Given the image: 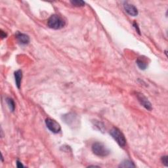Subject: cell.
<instances>
[{"instance_id": "8fae6325", "label": "cell", "mask_w": 168, "mask_h": 168, "mask_svg": "<svg viewBox=\"0 0 168 168\" xmlns=\"http://www.w3.org/2000/svg\"><path fill=\"white\" fill-rule=\"evenodd\" d=\"M6 101H7L8 106L9 107L11 111L12 112H13L15 109V104L14 101L11 98H7L6 99Z\"/></svg>"}, {"instance_id": "5bb4252c", "label": "cell", "mask_w": 168, "mask_h": 168, "mask_svg": "<svg viewBox=\"0 0 168 168\" xmlns=\"http://www.w3.org/2000/svg\"><path fill=\"white\" fill-rule=\"evenodd\" d=\"M161 161H162V163L166 166H167V156H163L161 157Z\"/></svg>"}, {"instance_id": "5b68a950", "label": "cell", "mask_w": 168, "mask_h": 168, "mask_svg": "<svg viewBox=\"0 0 168 168\" xmlns=\"http://www.w3.org/2000/svg\"><path fill=\"white\" fill-rule=\"evenodd\" d=\"M136 96H137V98L139 102H140V104L143 106H144L146 109H147L148 111H151L152 109V106L151 103L149 101H148V99L146 97V96L143 94L140 93H137Z\"/></svg>"}, {"instance_id": "7a4b0ae2", "label": "cell", "mask_w": 168, "mask_h": 168, "mask_svg": "<svg viewBox=\"0 0 168 168\" xmlns=\"http://www.w3.org/2000/svg\"><path fill=\"white\" fill-rule=\"evenodd\" d=\"M91 149L93 154L99 157H106L111 153L108 148L101 142L94 143L91 146Z\"/></svg>"}, {"instance_id": "2e32d148", "label": "cell", "mask_w": 168, "mask_h": 168, "mask_svg": "<svg viewBox=\"0 0 168 168\" xmlns=\"http://www.w3.org/2000/svg\"><path fill=\"white\" fill-rule=\"evenodd\" d=\"M1 36L2 37V38H4V37H6V36H7V34H6L5 32H3V31H1Z\"/></svg>"}, {"instance_id": "277c9868", "label": "cell", "mask_w": 168, "mask_h": 168, "mask_svg": "<svg viewBox=\"0 0 168 168\" xmlns=\"http://www.w3.org/2000/svg\"><path fill=\"white\" fill-rule=\"evenodd\" d=\"M46 125L49 130L53 133H58L61 130V127L59 123L51 118L46 120Z\"/></svg>"}, {"instance_id": "9c48e42d", "label": "cell", "mask_w": 168, "mask_h": 168, "mask_svg": "<svg viewBox=\"0 0 168 168\" xmlns=\"http://www.w3.org/2000/svg\"><path fill=\"white\" fill-rule=\"evenodd\" d=\"M15 83L16 86L18 89H20L21 86V82H22V70H18L15 72Z\"/></svg>"}, {"instance_id": "8992f818", "label": "cell", "mask_w": 168, "mask_h": 168, "mask_svg": "<svg viewBox=\"0 0 168 168\" xmlns=\"http://www.w3.org/2000/svg\"><path fill=\"white\" fill-rule=\"evenodd\" d=\"M124 7L126 12L128 15L132 17H136L138 15L139 12L137 7L135 5L130 3L127 2H125L124 3Z\"/></svg>"}, {"instance_id": "6da1fadb", "label": "cell", "mask_w": 168, "mask_h": 168, "mask_svg": "<svg viewBox=\"0 0 168 168\" xmlns=\"http://www.w3.org/2000/svg\"><path fill=\"white\" fill-rule=\"evenodd\" d=\"M65 24L66 22L63 18L57 15H51L47 21L48 27L53 30H60L64 27Z\"/></svg>"}, {"instance_id": "ba28073f", "label": "cell", "mask_w": 168, "mask_h": 168, "mask_svg": "<svg viewBox=\"0 0 168 168\" xmlns=\"http://www.w3.org/2000/svg\"><path fill=\"white\" fill-rule=\"evenodd\" d=\"M16 38L17 41L22 45L28 44L30 42V37L27 34L20 33V32H18L16 34Z\"/></svg>"}, {"instance_id": "7c38bea8", "label": "cell", "mask_w": 168, "mask_h": 168, "mask_svg": "<svg viewBox=\"0 0 168 168\" xmlns=\"http://www.w3.org/2000/svg\"><path fill=\"white\" fill-rule=\"evenodd\" d=\"M70 3H72V5L75 6V7H83L85 5V2L83 1H81V0H73V1H70Z\"/></svg>"}, {"instance_id": "30bf717a", "label": "cell", "mask_w": 168, "mask_h": 168, "mask_svg": "<svg viewBox=\"0 0 168 168\" xmlns=\"http://www.w3.org/2000/svg\"><path fill=\"white\" fill-rule=\"evenodd\" d=\"M119 167H135V165L134 164L133 161L129 160H125L120 164Z\"/></svg>"}, {"instance_id": "52a82bcc", "label": "cell", "mask_w": 168, "mask_h": 168, "mask_svg": "<svg viewBox=\"0 0 168 168\" xmlns=\"http://www.w3.org/2000/svg\"><path fill=\"white\" fill-rule=\"evenodd\" d=\"M137 64L141 70H146L148 66V58L145 56L139 57L137 60Z\"/></svg>"}, {"instance_id": "4fadbf2b", "label": "cell", "mask_w": 168, "mask_h": 168, "mask_svg": "<svg viewBox=\"0 0 168 168\" xmlns=\"http://www.w3.org/2000/svg\"><path fill=\"white\" fill-rule=\"evenodd\" d=\"M133 27L135 28V30H136V31L138 32V34L141 35V32H140V29L139 28V26H138V24L136 22H133Z\"/></svg>"}, {"instance_id": "9a60e30c", "label": "cell", "mask_w": 168, "mask_h": 168, "mask_svg": "<svg viewBox=\"0 0 168 168\" xmlns=\"http://www.w3.org/2000/svg\"><path fill=\"white\" fill-rule=\"evenodd\" d=\"M17 167H24V166L22 165V164L21 162L20 161L17 160Z\"/></svg>"}, {"instance_id": "3957f363", "label": "cell", "mask_w": 168, "mask_h": 168, "mask_svg": "<svg viewBox=\"0 0 168 168\" xmlns=\"http://www.w3.org/2000/svg\"><path fill=\"white\" fill-rule=\"evenodd\" d=\"M110 134L112 137L114 139V141L118 144L121 147H124L126 145V139L124 135L121 133V131L119 129L116 127H113L112 130L110 131Z\"/></svg>"}]
</instances>
